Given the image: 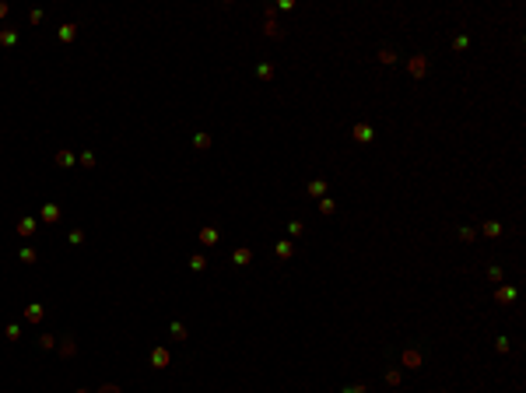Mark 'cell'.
<instances>
[{
    "mask_svg": "<svg viewBox=\"0 0 526 393\" xmlns=\"http://www.w3.org/2000/svg\"><path fill=\"white\" fill-rule=\"evenodd\" d=\"M151 365L155 369H169V347H155L151 351Z\"/></svg>",
    "mask_w": 526,
    "mask_h": 393,
    "instance_id": "1",
    "label": "cell"
},
{
    "mask_svg": "<svg viewBox=\"0 0 526 393\" xmlns=\"http://www.w3.org/2000/svg\"><path fill=\"white\" fill-rule=\"evenodd\" d=\"M35 229H39L35 218H21V221H18V235H32Z\"/></svg>",
    "mask_w": 526,
    "mask_h": 393,
    "instance_id": "2",
    "label": "cell"
},
{
    "mask_svg": "<svg viewBox=\"0 0 526 393\" xmlns=\"http://www.w3.org/2000/svg\"><path fill=\"white\" fill-rule=\"evenodd\" d=\"M425 70H428V60H425V56H414V60H411V74H414V78H421Z\"/></svg>",
    "mask_w": 526,
    "mask_h": 393,
    "instance_id": "3",
    "label": "cell"
},
{
    "mask_svg": "<svg viewBox=\"0 0 526 393\" xmlns=\"http://www.w3.org/2000/svg\"><path fill=\"white\" fill-rule=\"evenodd\" d=\"M25 320H28V323H39V320H42V306H39V302H32V306L25 309Z\"/></svg>",
    "mask_w": 526,
    "mask_h": 393,
    "instance_id": "4",
    "label": "cell"
},
{
    "mask_svg": "<svg viewBox=\"0 0 526 393\" xmlns=\"http://www.w3.org/2000/svg\"><path fill=\"white\" fill-rule=\"evenodd\" d=\"M42 221H49V225L60 221V207L56 204H46V207H42Z\"/></svg>",
    "mask_w": 526,
    "mask_h": 393,
    "instance_id": "5",
    "label": "cell"
},
{
    "mask_svg": "<svg viewBox=\"0 0 526 393\" xmlns=\"http://www.w3.org/2000/svg\"><path fill=\"white\" fill-rule=\"evenodd\" d=\"M267 35H270V39H284V28H281L274 18H267Z\"/></svg>",
    "mask_w": 526,
    "mask_h": 393,
    "instance_id": "6",
    "label": "cell"
},
{
    "mask_svg": "<svg viewBox=\"0 0 526 393\" xmlns=\"http://www.w3.org/2000/svg\"><path fill=\"white\" fill-rule=\"evenodd\" d=\"M232 260H235V263H239V267H246V263H249V260H253V253H249V249H246V246H242V249H235V253H232Z\"/></svg>",
    "mask_w": 526,
    "mask_h": 393,
    "instance_id": "7",
    "label": "cell"
},
{
    "mask_svg": "<svg viewBox=\"0 0 526 393\" xmlns=\"http://www.w3.org/2000/svg\"><path fill=\"white\" fill-rule=\"evenodd\" d=\"M200 243L204 246H214L218 243V229H200Z\"/></svg>",
    "mask_w": 526,
    "mask_h": 393,
    "instance_id": "8",
    "label": "cell"
},
{
    "mask_svg": "<svg viewBox=\"0 0 526 393\" xmlns=\"http://www.w3.org/2000/svg\"><path fill=\"white\" fill-rule=\"evenodd\" d=\"M14 42H18V32H14V28H4V32H0V46H14Z\"/></svg>",
    "mask_w": 526,
    "mask_h": 393,
    "instance_id": "9",
    "label": "cell"
},
{
    "mask_svg": "<svg viewBox=\"0 0 526 393\" xmlns=\"http://www.w3.org/2000/svg\"><path fill=\"white\" fill-rule=\"evenodd\" d=\"M74 35H78V25H64L60 28V42H74Z\"/></svg>",
    "mask_w": 526,
    "mask_h": 393,
    "instance_id": "10",
    "label": "cell"
},
{
    "mask_svg": "<svg viewBox=\"0 0 526 393\" xmlns=\"http://www.w3.org/2000/svg\"><path fill=\"white\" fill-rule=\"evenodd\" d=\"M18 256H21V263H35V260H39V253H35L32 246H25V249L18 253Z\"/></svg>",
    "mask_w": 526,
    "mask_h": 393,
    "instance_id": "11",
    "label": "cell"
},
{
    "mask_svg": "<svg viewBox=\"0 0 526 393\" xmlns=\"http://www.w3.org/2000/svg\"><path fill=\"white\" fill-rule=\"evenodd\" d=\"M354 137L362 141V144H368L372 141V127H354Z\"/></svg>",
    "mask_w": 526,
    "mask_h": 393,
    "instance_id": "12",
    "label": "cell"
},
{
    "mask_svg": "<svg viewBox=\"0 0 526 393\" xmlns=\"http://www.w3.org/2000/svg\"><path fill=\"white\" fill-rule=\"evenodd\" d=\"M193 147L207 151V147H210V133H197V137H193Z\"/></svg>",
    "mask_w": 526,
    "mask_h": 393,
    "instance_id": "13",
    "label": "cell"
},
{
    "mask_svg": "<svg viewBox=\"0 0 526 393\" xmlns=\"http://www.w3.org/2000/svg\"><path fill=\"white\" fill-rule=\"evenodd\" d=\"M60 351H64L67 358H70L74 351H78V344H74V337H64V344H60Z\"/></svg>",
    "mask_w": 526,
    "mask_h": 393,
    "instance_id": "14",
    "label": "cell"
},
{
    "mask_svg": "<svg viewBox=\"0 0 526 393\" xmlns=\"http://www.w3.org/2000/svg\"><path fill=\"white\" fill-rule=\"evenodd\" d=\"M190 267H193V270H204V267H207V256H204V253L190 256Z\"/></svg>",
    "mask_w": 526,
    "mask_h": 393,
    "instance_id": "15",
    "label": "cell"
},
{
    "mask_svg": "<svg viewBox=\"0 0 526 393\" xmlns=\"http://www.w3.org/2000/svg\"><path fill=\"white\" fill-rule=\"evenodd\" d=\"M498 302H512L516 298V288H498V295H494Z\"/></svg>",
    "mask_w": 526,
    "mask_h": 393,
    "instance_id": "16",
    "label": "cell"
},
{
    "mask_svg": "<svg viewBox=\"0 0 526 393\" xmlns=\"http://www.w3.org/2000/svg\"><path fill=\"white\" fill-rule=\"evenodd\" d=\"M78 162H81V169H95V155H92V151H84Z\"/></svg>",
    "mask_w": 526,
    "mask_h": 393,
    "instance_id": "17",
    "label": "cell"
},
{
    "mask_svg": "<svg viewBox=\"0 0 526 393\" xmlns=\"http://www.w3.org/2000/svg\"><path fill=\"white\" fill-rule=\"evenodd\" d=\"M379 64H397V53L393 49H379Z\"/></svg>",
    "mask_w": 526,
    "mask_h": 393,
    "instance_id": "18",
    "label": "cell"
},
{
    "mask_svg": "<svg viewBox=\"0 0 526 393\" xmlns=\"http://www.w3.org/2000/svg\"><path fill=\"white\" fill-rule=\"evenodd\" d=\"M172 341H186V327L183 323H172Z\"/></svg>",
    "mask_w": 526,
    "mask_h": 393,
    "instance_id": "19",
    "label": "cell"
},
{
    "mask_svg": "<svg viewBox=\"0 0 526 393\" xmlns=\"http://www.w3.org/2000/svg\"><path fill=\"white\" fill-rule=\"evenodd\" d=\"M56 165H74V155L70 151H56Z\"/></svg>",
    "mask_w": 526,
    "mask_h": 393,
    "instance_id": "20",
    "label": "cell"
},
{
    "mask_svg": "<svg viewBox=\"0 0 526 393\" xmlns=\"http://www.w3.org/2000/svg\"><path fill=\"white\" fill-rule=\"evenodd\" d=\"M256 74H260L263 81H270V78H274V67H270V64H260V67H256Z\"/></svg>",
    "mask_w": 526,
    "mask_h": 393,
    "instance_id": "21",
    "label": "cell"
},
{
    "mask_svg": "<svg viewBox=\"0 0 526 393\" xmlns=\"http://www.w3.org/2000/svg\"><path fill=\"white\" fill-rule=\"evenodd\" d=\"M274 253L281 256V260H288V256H291V243H277V249H274Z\"/></svg>",
    "mask_w": 526,
    "mask_h": 393,
    "instance_id": "22",
    "label": "cell"
},
{
    "mask_svg": "<svg viewBox=\"0 0 526 393\" xmlns=\"http://www.w3.org/2000/svg\"><path fill=\"white\" fill-rule=\"evenodd\" d=\"M309 193H312V196H323V193H326V183H319V179H316V183H309Z\"/></svg>",
    "mask_w": 526,
    "mask_h": 393,
    "instance_id": "23",
    "label": "cell"
},
{
    "mask_svg": "<svg viewBox=\"0 0 526 393\" xmlns=\"http://www.w3.org/2000/svg\"><path fill=\"white\" fill-rule=\"evenodd\" d=\"M4 334H7V341H18V337H21V327H18V323H11Z\"/></svg>",
    "mask_w": 526,
    "mask_h": 393,
    "instance_id": "24",
    "label": "cell"
},
{
    "mask_svg": "<svg viewBox=\"0 0 526 393\" xmlns=\"http://www.w3.org/2000/svg\"><path fill=\"white\" fill-rule=\"evenodd\" d=\"M417 361H421V355H417V351H407V355H403V365H411V369H414Z\"/></svg>",
    "mask_w": 526,
    "mask_h": 393,
    "instance_id": "25",
    "label": "cell"
},
{
    "mask_svg": "<svg viewBox=\"0 0 526 393\" xmlns=\"http://www.w3.org/2000/svg\"><path fill=\"white\" fill-rule=\"evenodd\" d=\"M39 344L49 351V347H56V337H53V334H42V337H39Z\"/></svg>",
    "mask_w": 526,
    "mask_h": 393,
    "instance_id": "26",
    "label": "cell"
},
{
    "mask_svg": "<svg viewBox=\"0 0 526 393\" xmlns=\"http://www.w3.org/2000/svg\"><path fill=\"white\" fill-rule=\"evenodd\" d=\"M484 232H488V235H498V232H502V225H498V221H488V225H484Z\"/></svg>",
    "mask_w": 526,
    "mask_h": 393,
    "instance_id": "27",
    "label": "cell"
},
{
    "mask_svg": "<svg viewBox=\"0 0 526 393\" xmlns=\"http://www.w3.org/2000/svg\"><path fill=\"white\" fill-rule=\"evenodd\" d=\"M70 243H74V246H81V243H84V232H81V229H74V232H70Z\"/></svg>",
    "mask_w": 526,
    "mask_h": 393,
    "instance_id": "28",
    "label": "cell"
},
{
    "mask_svg": "<svg viewBox=\"0 0 526 393\" xmlns=\"http://www.w3.org/2000/svg\"><path fill=\"white\" fill-rule=\"evenodd\" d=\"M344 393H368V390H365V386H348Z\"/></svg>",
    "mask_w": 526,
    "mask_h": 393,
    "instance_id": "29",
    "label": "cell"
},
{
    "mask_svg": "<svg viewBox=\"0 0 526 393\" xmlns=\"http://www.w3.org/2000/svg\"><path fill=\"white\" fill-rule=\"evenodd\" d=\"M98 393H123V390H119V386H102Z\"/></svg>",
    "mask_w": 526,
    "mask_h": 393,
    "instance_id": "30",
    "label": "cell"
},
{
    "mask_svg": "<svg viewBox=\"0 0 526 393\" xmlns=\"http://www.w3.org/2000/svg\"><path fill=\"white\" fill-rule=\"evenodd\" d=\"M4 14H7V4H0V18H4Z\"/></svg>",
    "mask_w": 526,
    "mask_h": 393,
    "instance_id": "31",
    "label": "cell"
},
{
    "mask_svg": "<svg viewBox=\"0 0 526 393\" xmlns=\"http://www.w3.org/2000/svg\"><path fill=\"white\" fill-rule=\"evenodd\" d=\"M81 393H84V390H81Z\"/></svg>",
    "mask_w": 526,
    "mask_h": 393,
    "instance_id": "32",
    "label": "cell"
}]
</instances>
